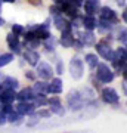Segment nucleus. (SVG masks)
<instances>
[{"label": "nucleus", "mask_w": 127, "mask_h": 133, "mask_svg": "<svg viewBox=\"0 0 127 133\" xmlns=\"http://www.w3.org/2000/svg\"><path fill=\"white\" fill-rule=\"evenodd\" d=\"M66 104H68V109L70 111L77 112V111H81V109L84 108V105L87 102L81 98V93L78 89H71L66 93Z\"/></svg>", "instance_id": "obj_1"}, {"label": "nucleus", "mask_w": 127, "mask_h": 133, "mask_svg": "<svg viewBox=\"0 0 127 133\" xmlns=\"http://www.w3.org/2000/svg\"><path fill=\"white\" fill-rule=\"evenodd\" d=\"M95 77L102 84H109L115 78V72H114L112 68H109V65H106L104 62H99L96 65V68H95Z\"/></svg>", "instance_id": "obj_2"}, {"label": "nucleus", "mask_w": 127, "mask_h": 133, "mask_svg": "<svg viewBox=\"0 0 127 133\" xmlns=\"http://www.w3.org/2000/svg\"><path fill=\"white\" fill-rule=\"evenodd\" d=\"M68 70H70V76L72 80H75V81L81 80L83 76H84V61L78 55H75V56L71 58Z\"/></svg>", "instance_id": "obj_3"}, {"label": "nucleus", "mask_w": 127, "mask_h": 133, "mask_svg": "<svg viewBox=\"0 0 127 133\" xmlns=\"http://www.w3.org/2000/svg\"><path fill=\"white\" fill-rule=\"evenodd\" d=\"M101 99L106 105H117L120 104V95L114 87H102L101 89Z\"/></svg>", "instance_id": "obj_4"}, {"label": "nucleus", "mask_w": 127, "mask_h": 133, "mask_svg": "<svg viewBox=\"0 0 127 133\" xmlns=\"http://www.w3.org/2000/svg\"><path fill=\"white\" fill-rule=\"evenodd\" d=\"M47 107L50 109V112L58 117H64L66 112V108L62 105V101L59 96H50V98H47Z\"/></svg>", "instance_id": "obj_5"}, {"label": "nucleus", "mask_w": 127, "mask_h": 133, "mask_svg": "<svg viewBox=\"0 0 127 133\" xmlns=\"http://www.w3.org/2000/svg\"><path fill=\"white\" fill-rule=\"evenodd\" d=\"M55 74L53 71V66L46 61H42L38 62L37 65H36V76L38 78H42V80H50Z\"/></svg>", "instance_id": "obj_6"}, {"label": "nucleus", "mask_w": 127, "mask_h": 133, "mask_svg": "<svg viewBox=\"0 0 127 133\" xmlns=\"http://www.w3.org/2000/svg\"><path fill=\"white\" fill-rule=\"evenodd\" d=\"M74 33V37L80 38V42L83 43L84 48H90L96 43V34L93 31H89V30H84V31H80V30H72Z\"/></svg>", "instance_id": "obj_7"}, {"label": "nucleus", "mask_w": 127, "mask_h": 133, "mask_svg": "<svg viewBox=\"0 0 127 133\" xmlns=\"http://www.w3.org/2000/svg\"><path fill=\"white\" fill-rule=\"evenodd\" d=\"M93 46H95V49H96L98 56L104 58L105 61H109V59H111V56H112V52H114V49H112V46H111V43H106V42H104V40H101L99 43H95Z\"/></svg>", "instance_id": "obj_8"}, {"label": "nucleus", "mask_w": 127, "mask_h": 133, "mask_svg": "<svg viewBox=\"0 0 127 133\" xmlns=\"http://www.w3.org/2000/svg\"><path fill=\"white\" fill-rule=\"evenodd\" d=\"M6 42H8V46L12 50V53H15V55H21L22 53V43L19 42V36H16V34H14L10 31L6 36Z\"/></svg>", "instance_id": "obj_9"}, {"label": "nucleus", "mask_w": 127, "mask_h": 133, "mask_svg": "<svg viewBox=\"0 0 127 133\" xmlns=\"http://www.w3.org/2000/svg\"><path fill=\"white\" fill-rule=\"evenodd\" d=\"M99 14V18L101 19H105V21H109L112 24H118V16H117V12L109 8V6H101L98 10Z\"/></svg>", "instance_id": "obj_10"}, {"label": "nucleus", "mask_w": 127, "mask_h": 133, "mask_svg": "<svg viewBox=\"0 0 127 133\" xmlns=\"http://www.w3.org/2000/svg\"><path fill=\"white\" fill-rule=\"evenodd\" d=\"M15 109L18 111L21 115H31L36 112V107H34V104L31 102V101H18V104H16V107H15Z\"/></svg>", "instance_id": "obj_11"}, {"label": "nucleus", "mask_w": 127, "mask_h": 133, "mask_svg": "<svg viewBox=\"0 0 127 133\" xmlns=\"http://www.w3.org/2000/svg\"><path fill=\"white\" fill-rule=\"evenodd\" d=\"M64 90V80L61 77H52L47 86V95H61Z\"/></svg>", "instance_id": "obj_12"}, {"label": "nucleus", "mask_w": 127, "mask_h": 133, "mask_svg": "<svg viewBox=\"0 0 127 133\" xmlns=\"http://www.w3.org/2000/svg\"><path fill=\"white\" fill-rule=\"evenodd\" d=\"M22 58H24V62H27L30 66H36L40 62V53L37 50H31V49H25L22 53Z\"/></svg>", "instance_id": "obj_13"}, {"label": "nucleus", "mask_w": 127, "mask_h": 133, "mask_svg": "<svg viewBox=\"0 0 127 133\" xmlns=\"http://www.w3.org/2000/svg\"><path fill=\"white\" fill-rule=\"evenodd\" d=\"M53 25L58 31H70L72 30L70 24V19L64 16V15H58V16H53Z\"/></svg>", "instance_id": "obj_14"}, {"label": "nucleus", "mask_w": 127, "mask_h": 133, "mask_svg": "<svg viewBox=\"0 0 127 133\" xmlns=\"http://www.w3.org/2000/svg\"><path fill=\"white\" fill-rule=\"evenodd\" d=\"M74 33H72V30L70 31H61V37L58 40V43L61 44L62 48L65 49H71L72 48V43H74Z\"/></svg>", "instance_id": "obj_15"}, {"label": "nucleus", "mask_w": 127, "mask_h": 133, "mask_svg": "<svg viewBox=\"0 0 127 133\" xmlns=\"http://www.w3.org/2000/svg\"><path fill=\"white\" fill-rule=\"evenodd\" d=\"M99 8H101L99 0H84L83 2V9L86 15H96Z\"/></svg>", "instance_id": "obj_16"}, {"label": "nucleus", "mask_w": 127, "mask_h": 133, "mask_svg": "<svg viewBox=\"0 0 127 133\" xmlns=\"http://www.w3.org/2000/svg\"><path fill=\"white\" fill-rule=\"evenodd\" d=\"M98 25V19L95 18V15H84L81 16V27L89 31H95Z\"/></svg>", "instance_id": "obj_17"}, {"label": "nucleus", "mask_w": 127, "mask_h": 133, "mask_svg": "<svg viewBox=\"0 0 127 133\" xmlns=\"http://www.w3.org/2000/svg\"><path fill=\"white\" fill-rule=\"evenodd\" d=\"M16 99V92L12 89H3L0 92V104H12Z\"/></svg>", "instance_id": "obj_18"}, {"label": "nucleus", "mask_w": 127, "mask_h": 133, "mask_svg": "<svg viewBox=\"0 0 127 133\" xmlns=\"http://www.w3.org/2000/svg\"><path fill=\"white\" fill-rule=\"evenodd\" d=\"M36 96L33 87H24L16 93V101H33V98Z\"/></svg>", "instance_id": "obj_19"}, {"label": "nucleus", "mask_w": 127, "mask_h": 133, "mask_svg": "<svg viewBox=\"0 0 127 133\" xmlns=\"http://www.w3.org/2000/svg\"><path fill=\"white\" fill-rule=\"evenodd\" d=\"M43 46H44V50H46V53H55V49H56V44H58V40L55 38V36L53 34H50L47 38H44V40H42Z\"/></svg>", "instance_id": "obj_20"}, {"label": "nucleus", "mask_w": 127, "mask_h": 133, "mask_svg": "<svg viewBox=\"0 0 127 133\" xmlns=\"http://www.w3.org/2000/svg\"><path fill=\"white\" fill-rule=\"evenodd\" d=\"M0 84L3 86V89H12V90H16L19 89V80L18 78H15V77H5Z\"/></svg>", "instance_id": "obj_21"}, {"label": "nucleus", "mask_w": 127, "mask_h": 133, "mask_svg": "<svg viewBox=\"0 0 127 133\" xmlns=\"http://www.w3.org/2000/svg\"><path fill=\"white\" fill-rule=\"evenodd\" d=\"M6 118H8V123L14 124V126H19V124L24 123V115H21L16 109H14L12 112H9V114L6 115Z\"/></svg>", "instance_id": "obj_22"}, {"label": "nucleus", "mask_w": 127, "mask_h": 133, "mask_svg": "<svg viewBox=\"0 0 127 133\" xmlns=\"http://www.w3.org/2000/svg\"><path fill=\"white\" fill-rule=\"evenodd\" d=\"M47 86H49V81L47 80H34V86L33 89L36 93H46L47 95Z\"/></svg>", "instance_id": "obj_23"}, {"label": "nucleus", "mask_w": 127, "mask_h": 133, "mask_svg": "<svg viewBox=\"0 0 127 133\" xmlns=\"http://www.w3.org/2000/svg\"><path fill=\"white\" fill-rule=\"evenodd\" d=\"M83 61H86V64L89 65L90 70H95L96 65L99 64V56H98V53H86Z\"/></svg>", "instance_id": "obj_24"}, {"label": "nucleus", "mask_w": 127, "mask_h": 133, "mask_svg": "<svg viewBox=\"0 0 127 133\" xmlns=\"http://www.w3.org/2000/svg\"><path fill=\"white\" fill-rule=\"evenodd\" d=\"M36 108H42V107H47V96L46 93H36V96L31 101Z\"/></svg>", "instance_id": "obj_25"}, {"label": "nucleus", "mask_w": 127, "mask_h": 133, "mask_svg": "<svg viewBox=\"0 0 127 133\" xmlns=\"http://www.w3.org/2000/svg\"><path fill=\"white\" fill-rule=\"evenodd\" d=\"M40 44H42V40H38L37 37H33V38H28V40H24L22 49H31V50H36V49L40 48Z\"/></svg>", "instance_id": "obj_26"}, {"label": "nucleus", "mask_w": 127, "mask_h": 133, "mask_svg": "<svg viewBox=\"0 0 127 133\" xmlns=\"http://www.w3.org/2000/svg\"><path fill=\"white\" fill-rule=\"evenodd\" d=\"M81 93V98L86 101V102H89V101L95 99V96H96V93H95V90L92 89V87H89V86H86V87H83L80 90Z\"/></svg>", "instance_id": "obj_27"}, {"label": "nucleus", "mask_w": 127, "mask_h": 133, "mask_svg": "<svg viewBox=\"0 0 127 133\" xmlns=\"http://www.w3.org/2000/svg\"><path fill=\"white\" fill-rule=\"evenodd\" d=\"M15 59V55L12 52H6V53H2L0 55V68H3V66L9 65L10 62Z\"/></svg>", "instance_id": "obj_28"}, {"label": "nucleus", "mask_w": 127, "mask_h": 133, "mask_svg": "<svg viewBox=\"0 0 127 133\" xmlns=\"http://www.w3.org/2000/svg\"><path fill=\"white\" fill-rule=\"evenodd\" d=\"M114 36H115V38L121 43L123 46H126V43H127V30H126V27H123V28L118 27V28H117V34H114Z\"/></svg>", "instance_id": "obj_29"}, {"label": "nucleus", "mask_w": 127, "mask_h": 133, "mask_svg": "<svg viewBox=\"0 0 127 133\" xmlns=\"http://www.w3.org/2000/svg\"><path fill=\"white\" fill-rule=\"evenodd\" d=\"M36 114L40 117V118H50V115H52V112H50V109L49 108H40L38 111H36Z\"/></svg>", "instance_id": "obj_30"}, {"label": "nucleus", "mask_w": 127, "mask_h": 133, "mask_svg": "<svg viewBox=\"0 0 127 133\" xmlns=\"http://www.w3.org/2000/svg\"><path fill=\"white\" fill-rule=\"evenodd\" d=\"M49 14H50V16H58V15H62L61 6L56 5V3H53V5L49 8Z\"/></svg>", "instance_id": "obj_31"}, {"label": "nucleus", "mask_w": 127, "mask_h": 133, "mask_svg": "<svg viewBox=\"0 0 127 133\" xmlns=\"http://www.w3.org/2000/svg\"><path fill=\"white\" fill-rule=\"evenodd\" d=\"M53 71H55V74H58V76H62V74H64V71H65V65H64V62H62L61 59H58L56 61V66L53 68Z\"/></svg>", "instance_id": "obj_32"}, {"label": "nucleus", "mask_w": 127, "mask_h": 133, "mask_svg": "<svg viewBox=\"0 0 127 133\" xmlns=\"http://www.w3.org/2000/svg\"><path fill=\"white\" fill-rule=\"evenodd\" d=\"M24 31H25V27L21 24H14L12 25V33L16 34V36H22Z\"/></svg>", "instance_id": "obj_33"}, {"label": "nucleus", "mask_w": 127, "mask_h": 133, "mask_svg": "<svg viewBox=\"0 0 127 133\" xmlns=\"http://www.w3.org/2000/svg\"><path fill=\"white\" fill-rule=\"evenodd\" d=\"M14 109H15V107H12V104H2L0 105V111L5 112L6 115L9 114V112H12Z\"/></svg>", "instance_id": "obj_34"}, {"label": "nucleus", "mask_w": 127, "mask_h": 133, "mask_svg": "<svg viewBox=\"0 0 127 133\" xmlns=\"http://www.w3.org/2000/svg\"><path fill=\"white\" fill-rule=\"evenodd\" d=\"M90 83H92V86H93L95 90H101V89H102V83H101V81H99L98 78L95 77V74L92 76V80H90Z\"/></svg>", "instance_id": "obj_35"}, {"label": "nucleus", "mask_w": 127, "mask_h": 133, "mask_svg": "<svg viewBox=\"0 0 127 133\" xmlns=\"http://www.w3.org/2000/svg\"><path fill=\"white\" fill-rule=\"evenodd\" d=\"M25 78H27V80L34 81L36 78H37V76H36V71H33V70H28V71H25Z\"/></svg>", "instance_id": "obj_36"}, {"label": "nucleus", "mask_w": 127, "mask_h": 133, "mask_svg": "<svg viewBox=\"0 0 127 133\" xmlns=\"http://www.w3.org/2000/svg\"><path fill=\"white\" fill-rule=\"evenodd\" d=\"M66 2H68V3H71L72 6H75V8H81L84 0H66Z\"/></svg>", "instance_id": "obj_37"}, {"label": "nucleus", "mask_w": 127, "mask_h": 133, "mask_svg": "<svg viewBox=\"0 0 127 133\" xmlns=\"http://www.w3.org/2000/svg\"><path fill=\"white\" fill-rule=\"evenodd\" d=\"M31 6H36V8H40L43 6V0H27Z\"/></svg>", "instance_id": "obj_38"}, {"label": "nucleus", "mask_w": 127, "mask_h": 133, "mask_svg": "<svg viewBox=\"0 0 127 133\" xmlns=\"http://www.w3.org/2000/svg\"><path fill=\"white\" fill-rule=\"evenodd\" d=\"M6 123H8L6 114H5V112H2V111H0V127H2V126H5Z\"/></svg>", "instance_id": "obj_39"}, {"label": "nucleus", "mask_w": 127, "mask_h": 133, "mask_svg": "<svg viewBox=\"0 0 127 133\" xmlns=\"http://www.w3.org/2000/svg\"><path fill=\"white\" fill-rule=\"evenodd\" d=\"M121 18H123V22L126 24V21H127V12H126V8H123V14H121Z\"/></svg>", "instance_id": "obj_40"}, {"label": "nucleus", "mask_w": 127, "mask_h": 133, "mask_svg": "<svg viewBox=\"0 0 127 133\" xmlns=\"http://www.w3.org/2000/svg\"><path fill=\"white\" fill-rule=\"evenodd\" d=\"M123 92H124V95H126L127 93V81H126V77H124V78H123Z\"/></svg>", "instance_id": "obj_41"}, {"label": "nucleus", "mask_w": 127, "mask_h": 133, "mask_svg": "<svg viewBox=\"0 0 127 133\" xmlns=\"http://www.w3.org/2000/svg\"><path fill=\"white\" fill-rule=\"evenodd\" d=\"M115 3H117L120 8H126V0H115Z\"/></svg>", "instance_id": "obj_42"}, {"label": "nucleus", "mask_w": 127, "mask_h": 133, "mask_svg": "<svg viewBox=\"0 0 127 133\" xmlns=\"http://www.w3.org/2000/svg\"><path fill=\"white\" fill-rule=\"evenodd\" d=\"M18 0H2V3H16Z\"/></svg>", "instance_id": "obj_43"}, {"label": "nucleus", "mask_w": 127, "mask_h": 133, "mask_svg": "<svg viewBox=\"0 0 127 133\" xmlns=\"http://www.w3.org/2000/svg\"><path fill=\"white\" fill-rule=\"evenodd\" d=\"M5 24H6L5 18H2V16H0V27H5Z\"/></svg>", "instance_id": "obj_44"}, {"label": "nucleus", "mask_w": 127, "mask_h": 133, "mask_svg": "<svg viewBox=\"0 0 127 133\" xmlns=\"http://www.w3.org/2000/svg\"><path fill=\"white\" fill-rule=\"evenodd\" d=\"M53 3H56V5H61L62 2H65V0H52Z\"/></svg>", "instance_id": "obj_45"}, {"label": "nucleus", "mask_w": 127, "mask_h": 133, "mask_svg": "<svg viewBox=\"0 0 127 133\" xmlns=\"http://www.w3.org/2000/svg\"><path fill=\"white\" fill-rule=\"evenodd\" d=\"M3 78H5V77H3V74H2V72H0V83H2V80H3Z\"/></svg>", "instance_id": "obj_46"}, {"label": "nucleus", "mask_w": 127, "mask_h": 133, "mask_svg": "<svg viewBox=\"0 0 127 133\" xmlns=\"http://www.w3.org/2000/svg\"><path fill=\"white\" fill-rule=\"evenodd\" d=\"M0 14H2V0H0Z\"/></svg>", "instance_id": "obj_47"}, {"label": "nucleus", "mask_w": 127, "mask_h": 133, "mask_svg": "<svg viewBox=\"0 0 127 133\" xmlns=\"http://www.w3.org/2000/svg\"><path fill=\"white\" fill-rule=\"evenodd\" d=\"M2 90H3V86L0 84V92H2Z\"/></svg>", "instance_id": "obj_48"}]
</instances>
